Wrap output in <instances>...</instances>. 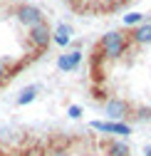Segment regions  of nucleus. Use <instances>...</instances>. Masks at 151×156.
Returning a JSON list of instances; mask_svg holds the SVG:
<instances>
[{"label": "nucleus", "instance_id": "1", "mask_svg": "<svg viewBox=\"0 0 151 156\" xmlns=\"http://www.w3.org/2000/svg\"><path fill=\"white\" fill-rule=\"evenodd\" d=\"M129 47H131V42L126 40L124 32H104L97 42V50L102 52L104 60H119Z\"/></svg>", "mask_w": 151, "mask_h": 156}, {"label": "nucleus", "instance_id": "2", "mask_svg": "<svg viewBox=\"0 0 151 156\" xmlns=\"http://www.w3.org/2000/svg\"><path fill=\"white\" fill-rule=\"evenodd\" d=\"M27 40H30V45H32L37 52H45V50L50 47V42H52V30H50V25H47V23H40V25L30 27Z\"/></svg>", "mask_w": 151, "mask_h": 156}, {"label": "nucleus", "instance_id": "3", "mask_svg": "<svg viewBox=\"0 0 151 156\" xmlns=\"http://www.w3.org/2000/svg\"><path fill=\"white\" fill-rule=\"evenodd\" d=\"M104 112L107 116H111V119H126V116H131V112H134V107H131L126 99H119V97H109V99H104Z\"/></svg>", "mask_w": 151, "mask_h": 156}, {"label": "nucleus", "instance_id": "4", "mask_svg": "<svg viewBox=\"0 0 151 156\" xmlns=\"http://www.w3.org/2000/svg\"><path fill=\"white\" fill-rule=\"evenodd\" d=\"M15 15H17V20H20L23 25H27V30L35 27V25H40V23H45V12L37 10L35 5H17Z\"/></svg>", "mask_w": 151, "mask_h": 156}, {"label": "nucleus", "instance_id": "5", "mask_svg": "<svg viewBox=\"0 0 151 156\" xmlns=\"http://www.w3.org/2000/svg\"><path fill=\"white\" fill-rule=\"evenodd\" d=\"M92 129H97L102 134H117V136H129L131 126L124 122H92Z\"/></svg>", "mask_w": 151, "mask_h": 156}, {"label": "nucleus", "instance_id": "6", "mask_svg": "<svg viewBox=\"0 0 151 156\" xmlns=\"http://www.w3.org/2000/svg\"><path fill=\"white\" fill-rule=\"evenodd\" d=\"M131 45H151V23H141L139 27L124 32Z\"/></svg>", "mask_w": 151, "mask_h": 156}, {"label": "nucleus", "instance_id": "7", "mask_svg": "<svg viewBox=\"0 0 151 156\" xmlns=\"http://www.w3.org/2000/svg\"><path fill=\"white\" fill-rule=\"evenodd\" d=\"M79 62H82V52H79V50H74V52L60 57V60H57V67H60L62 72H72V69H77V67H79Z\"/></svg>", "mask_w": 151, "mask_h": 156}, {"label": "nucleus", "instance_id": "8", "mask_svg": "<svg viewBox=\"0 0 151 156\" xmlns=\"http://www.w3.org/2000/svg\"><path fill=\"white\" fill-rule=\"evenodd\" d=\"M104 151H107V156H131L129 144L126 141H119V139H109L104 144Z\"/></svg>", "mask_w": 151, "mask_h": 156}, {"label": "nucleus", "instance_id": "9", "mask_svg": "<svg viewBox=\"0 0 151 156\" xmlns=\"http://www.w3.org/2000/svg\"><path fill=\"white\" fill-rule=\"evenodd\" d=\"M52 40L57 42V45H69V40H72V27L69 25H60L57 30H54V35H52Z\"/></svg>", "mask_w": 151, "mask_h": 156}, {"label": "nucleus", "instance_id": "10", "mask_svg": "<svg viewBox=\"0 0 151 156\" xmlns=\"http://www.w3.org/2000/svg\"><path fill=\"white\" fill-rule=\"evenodd\" d=\"M35 94H37V87H27L20 97H17V104H27V102H32V99H35Z\"/></svg>", "mask_w": 151, "mask_h": 156}, {"label": "nucleus", "instance_id": "11", "mask_svg": "<svg viewBox=\"0 0 151 156\" xmlns=\"http://www.w3.org/2000/svg\"><path fill=\"white\" fill-rule=\"evenodd\" d=\"M5 82H10V72H8V62L0 60V87H3Z\"/></svg>", "mask_w": 151, "mask_h": 156}, {"label": "nucleus", "instance_id": "12", "mask_svg": "<svg viewBox=\"0 0 151 156\" xmlns=\"http://www.w3.org/2000/svg\"><path fill=\"white\" fill-rule=\"evenodd\" d=\"M144 20V15L141 12H131V15H124V23L126 25H136V23H141Z\"/></svg>", "mask_w": 151, "mask_h": 156}, {"label": "nucleus", "instance_id": "13", "mask_svg": "<svg viewBox=\"0 0 151 156\" xmlns=\"http://www.w3.org/2000/svg\"><path fill=\"white\" fill-rule=\"evenodd\" d=\"M67 114H69V116H72V119H79V116H82V109H79V107H77V104H72V107H69V109H67Z\"/></svg>", "mask_w": 151, "mask_h": 156}, {"label": "nucleus", "instance_id": "14", "mask_svg": "<svg viewBox=\"0 0 151 156\" xmlns=\"http://www.w3.org/2000/svg\"><path fill=\"white\" fill-rule=\"evenodd\" d=\"M20 156H42V154H40V151H35V149H25Z\"/></svg>", "mask_w": 151, "mask_h": 156}, {"label": "nucleus", "instance_id": "15", "mask_svg": "<svg viewBox=\"0 0 151 156\" xmlns=\"http://www.w3.org/2000/svg\"><path fill=\"white\" fill-rule=\"evenodd\" d=\"M0 156H12V154H8V151H0Z\"/></svg>", "mask_w": 151, "mask_h": 156}, {"label": "nucleus", "instance_id": "16", "mask_svg": "<svg viewBox=\"0 0 151 156\" xmlns=\"http://www.w3.org/2000/svg\"><path fill=\"white\" fill-rule=\"evenodd\" d=\"M146 156H151V146H149V149H146Z\"/></svg>", "mask_w": 151, "mask_h": 156}]
</instances>
